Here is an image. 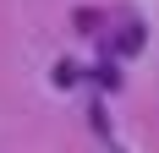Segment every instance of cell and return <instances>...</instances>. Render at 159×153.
Wrapping results in <instances>:
<instances>
[{
    "instance_id": "6da1fadb",
    "label": "cell",
    "mask_w": 159,
    "mask_h": 153,
    "mask_svg": "<svg viewBox=\"0 0 159 153\" xmlns=\"http://www.w3.org/2000/svg\"><path fill=\"white\" fill-rule=\"evenodd\" d=\"M55 82H61V88H71V82H77V66L61 60V66H55Z\"/></svg>"
},
{
    "instance_id": "7a4b0ae2",
    "label": "cell",
    "mask_w": 159,
    "mask_h": 153,
    "mask_svg": "<svg viewBox=\"0 0 159 153\" xmlns=\"http://www.w3.org/2000/svg\"><path fill=\"white\" fill-rule=\"evenodd\" d=\"M115 49H121V55H132V49H137V28H121V38H115Z\"/></svg>"
}]
</instances>
